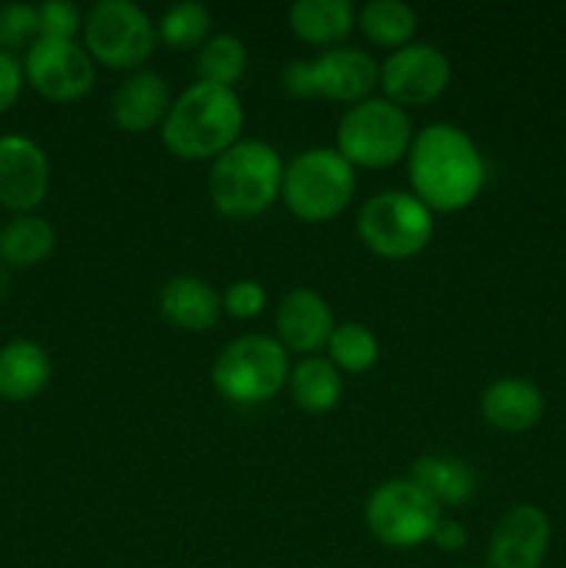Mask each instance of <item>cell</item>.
I'll return each instance as SVG.
<instances>
[{"instance_id":"6da1fadb","label":"cell","mask_w":566,"mask_h":568,"mask_svg":"<svg viewBox=\"0 0 566 568\" xmlns=\"http://www.w3.org/2000/svg\"><path fill=\"white\" fill-rule=\"evenodd\" d=\"M414 194L431 211H461L475 203L486 183V161L475 139L455 122H431L408 148Z\"/></svg>"},{"instance_id":"7a4b0ae2","label":"cell","mask_w":566,"mask_h":568,"mask_svg":"<svg viewBox=\"0 0 566 568\" xmlns=\"http://www.w3.org/2000/svg\"><path fill=\"white\" fill-rule=\"evenodd\" d=\"M244 128V105L236 89L211 81H194L172 100L161 139L178 159H216L239 142Z\"/></svg>"},{"instance_id":"3957f363","label":"cell","mask_w":566,"mask_h":568,"mask_svg":"<svg viewBox=\"0 0 566 568\" xmlns=\"http://www.w3.org/2000/svg\"><path fill=\"white\" fill-rule=\"evenodd\" d=\"M283 159L264 139H239L220 153L209 172L211 203L233 220L259 216L281 197Z\"/></svg>"},{"instance_id":"277c9868","label":"cell","mask_w":566,"mask_h":568,"mask_svg":"<svg viewBox=\"0 0 566 568\" xmlns=\"http://www.w3.org/2000/svg\"><path fill=\"white\" fill-rule=\"evenodd\" d=\"M289 372V349L277 336L247 333L222 347L211 366V383L231 403L259 405L283 392Z\"/></svg>"},{"instance_id":"5b68a950","label":"cell","mask_w":566,"mask_h":568,"mask_svg":"<svg viewBox=\"0 0 566 568\" xmlns=\"http://www.w3.org/2000/svg\"><path fill=\"white\" fill-rule=\"evenodd\" d=\"M411 142L414 122L408 111L383 94H370L350 105L336 128V150L353 166H392L408 155Z\"/></svg>"},{"instance_id":"8992f818","label":"cell","mask_w":566,"mask_h":568,"mask_svg":"<svg viewBox=\"0 0 566 568\" xmlns=\"http://www.w3.org/2000/svg\"><path fill=\"white\" fill-rule=\"evenodd\" d=\"M283 200L303 222H327L355 194V166L336 148H309L283 170Z\"/></svg>"},{"instance_id":"52a82bcc","label":"cell","mask_w":566,"mask_h":568,"mask_svg":"<svg viewBox=\"0 0 566 568\" xmlns=\"http://www.w3.org/2000/svg\"><path fill=\"white\" fill-rule=\"evenodd\" d=\"M381 78V64L364 48L336 44L314 59H294L283 70V89L294 98L358 103L370 98Z\"/></svg>"},{"instance_id":"ba28073f","label":"cell","mask_w":566,"mask_h":568,"mask_svg":"<svg viewBox=\"0 0 566 568\" xmlns=\"http://www.w3.org/2000/svg\"><path fill=\"white\" fill-rule=\"evenodd\" d=\"M358 236L372 253L383 258H411L433 239V211L403 189H383L372 194L355 216Z\"/></svg>"},{"instance_id":"9c48e42d","label":"cell","mask_w":566,"mask_h":568,"mask_svg":"<svg viewBox=\"0 0 566 568\" xmlns=\"http://www.w3.org/2000/svg\"><path fill=\"white\" fill-rule=\"evenodd\" d=\"M442 516V505L411 477L381 483L364 505V519L372 536L394 549L431 541Z\"/></svg>"},{"instance_id":"30bf717a","label":"cell","mask_w":566,"mask_h":568,"mask_svg":"<svg viewBox=\"0 0 566 568\" xmlns=\"http://www.w3.org/2000/svg\"><path fill=\"white\" fill-rule=\"evenodd\" d=\"M83 42L92 59L114 70L139 67L155 50V26L133 0H98L83 14Z\"/></svg>"},{"instance_id":"8fae6325","label":"cell","mask_w":566,"mask_h":568,"mask_svg":"<svg viewBox=\"0 0 566 568\" xmlns=\"http://www.w3.org/2000/svg\"><path fill=\"white\" fill-rule=\"evenodd\" d=\"M22 72L31 87L48 100L70 103L81 100L94 87V59L75 39H48L39 37L28 48Z\"/></svg>"},{"instance_id":"7c38bea8","label":"cell","mask_w":566,"mask_h":568,"mask_svg":"<svg viewBox=\"0 0 566 568\" xmlns=\"http://www.w3.org/2000/svg\"><path fill=\"white\" fill-rule=\"evenodd\" d=\"M453 78V64L447 53L431 42H408L392 50L381 64L383 98L397 105H422L442 98Z\"/></svg>"},{"instance_id":"4fadbf2b","label":"cell","mask_w":566,"mask_h":568,"mask_svg":"<svg viewBox=\"0 0 566 568\" xmlns=\"http://www.w3.org/2000/svg\"><path fill=\"white\" fill-rule=\"evenodd\" d=\"M549 538L553 525L538 505H514L494 525L486 568H542Z\"/></svg>"},{"instance_id":"5bb4252c","label":"cell","mask_w":566,"mask_h":568,"mask_svg":"<svg viewBox=\"0 0 566 568\" xmlns=\"http://www.w3.org/2000/svg\"><path fill=\"white\" fill-rule=\"evenodd\" d=\"M50 189L44 150L22 133L0 136V205L14 214H31Z\"/></svg>"},{"instance_id":"9a60e30c","label":"cell","mask_w":566,"mask_h":568,"mask_svg":"<svg viewBox=\"0 0 566 568\" xmlns=\"http://www.w3.org/2000/svg\"><path fill=\"white\" fill-rule=\"evenodd\" d=\"M333 327L336 322H333L331 303L316 288H292L283 294L275 308L277 342L294 353L316 355L327 347Z\"/></svg>"},{"instance_id":"2e32d148","label":"cell","mask_w":566,"mask_h":568,"mask_svg":"<svg viewBox=\"0 0 566 568\" xmlns=\"http://www.w3.org/2000/svg\"><path fill=\"white\" fill-rule=\"evenodd\" d=\"M172 105L170 83L155 70H133L114 89L111 98V120L125 133H144L164 122Z\"/></svg>"},{"instance_id":"e0dca14e","label":"cell","mask_w":566,"mask_h":568,"mask_svg":"<svg viewBox=\"0 0 566 568\" xmlns=\"http://www.w3.org/2000/svg\"><path fill=\"white\" fill-rule=\"evenodd\" d=\"M483 419L503 433H525L544 416V394L533 381L519 375L497 377L481 394Z\"/></svg>"},{"instance_id":"ac0fdd59","label":"cell","mask_w":566,"mask_h":568,"mask_svg":"<svg viewBox=\"0 0 566 568\" xmlns=\"http://www.w3.org/2000/svg\"><path fill=\"white\" fill-rule=\"evenodd\" d=\"M159 311L181 331H209L222 314V294L198 275H172L159 288Z\"/></svg>"},{"instance_id":"d6986e66","label":"cell","mask_w":566,"mask_h":568,"mask_svg":"<svg viewBox=\"0 0 566 568\" xmlns=\"http://www.w3.org/2000/svg\"><path fill=\"white\" fill-rule=\"evenodd\" d=\"M53 377V361L42 344L14 338L0 347V399L26 403L42 394Z\"/></svg>"},{"instance_id":"ffe728a7","label":"cell","mask_w":566,"mask_h":568,"mask_svg":"<svg viewBox=\"0 0 566 568\" xmlns=\"http://www.w3.org/2000/svg\"><path fill=\"white\" fill-rule=\"evenodd\" d=\"M408 477L438 505H466L477 491L475 469L455 455H420L411 464Z\"/></svg>"},{"instance_id":"44dd1931","label":"cell","mask_w":566,"mask_h":568,"mask_svg":"<svg viewBox=\"0 0 566 568\" xmlns=\"http://www.w3.org/2000/svg\"><path fill=\"white\" fill-rule=\"evenodd\" d=\"M289 26L303 42L336 48L353 31L355 6L350 0H294L289 6Z\"/></svg>"},{"instance_id":"7402d4cb","label":"cell","mask_w":566,"mask_h":568,"mask_svg":"<svg viewBox=\"0 0 566 568\" xmlns=\"http://www.w3.org/2000/svg\"><path fill=\"white\" fill-rule=\"evenodd\" d=\"M289 394L294 405L309 414H327L338 405L344 392L342 372L325 355H305L289 372Z\"/></svg>"},{"instance_id":"603a6c76","label":"cell","mask_w":566,"mask_h":568,"mask_svg":"<svg viewBox=\"0 0 566 568\" xmlns=\"http://www.w3.org/2000/svg\"><path fill=\"white\" fill-rule=\"evenodd\" d=\"M55 250V227L39 214H17L0 227V261L17 270H28Z\"/></svg>"},{"instance_id":"cb8c5ba5","label":"cell","mask_w":566,"mask_h":568,"mask_svg":"<svg viewBox=\"0 0 566 568\" xmlns=\"http://www.w3.org/2000/svg\"><path fill=\"white\" fill-rule=\"evenodd\" d=\"M358 26L375 44L397 50L414 39L420 17L405 0H366L361 6Z\"/></svg>"},{"instance_id":"d4e9b609","label":"cell","mask_w":566,"mask_h":568,"mask_svg":"<svg viewBox=\"0 0 566 568\" xmlns=\"http://www.w3.org/2000/svg\"><path fill=\"white\" fill-rule=\"evenodd\" d=\"M247 70V48L236 33H211L198 50V81L233 87Z\"/></svg>"},{"instance_id":"484cf974","label":"cell","mask_w":566,"mask_h":568,"mask_svg":"<svg viewBox=\"0 0 566 568\" xmlns=\"http://www.w3.org/2000/svg\"><path fill=\"white\" fill-rule=\"evenodd\" d=\"M377 355H381V344L366 325L342 322L333 327L331 342H327V358L338 372H366L370 366H375Z\"/></svg>"},{"instance_id":"4316f807","label":"cell","mask_w":566,"mask_h":568,"mask_svg":"<svg viewBox=\"0 0 566 568\" xmlns=\"http://www.w3.org/2000/svg\"><path fill=\"white\" fill-rule=\"evenodd\" d=\"M159 37L170 48H194L211 37V11L200 0L172 3L159 20Z\"/></svg>"},{"instance_id":"83f0119b","label":"cell","mask_w":566,"mask_h":568,"mask_svg":"<svg viewBox=\"0 0 566 568\" xmlns=\"http://www.w3.org/2000/svg\"><path fill=\"white\" fill-rule=\"evenodd\" d=\"M39 39V11L31 3H3L0 6V50L31 48Z\"/></svg>"},{"instance_id":"f1b7e54d","label":"cell","mask_w":566,"mask_h":568,"mask_svg":"<svg viewBox=\"0 0 566 568\" xmlns=\"http://www.w3.org/2000/svg\"><path fill=\"white\" fill-rule=\"evenodd\" d=\"M39 11V37L48 39H75L83 28V14L70 0H44Z\"/></svg>"},{"instance_id":"f546056e","label":"cell","mask_w":566,"mask_h":568,"mask_svg":"<svg viewBox=\"0 0 566 568\" xmlns=\"http://www.w3.org/2000/svg\"><path fill=\"white\" fill-rule=\"evenodd\" d=\"M266 305V288L264 283L253 281V277H242L233 281L231 286L222 292V311L233 316V320H253L264 311Z\"/></svg>"},{"instance_id":"4dcf8cb0","label":"cell","mask_w":566,"mask_h":568,"mask_svg":"<svg viewBox=\"0 0 566 568\" xmlns=\"http://www.w3.org/2000/svg\"><path fill=\"white\" fill-rule=\"evenodd\" d=\"M22 75L26 72H22V64L14 59V53L0 50V111H6L20 98Z\"/></svg>"},{"instance_id":"1f68e13d","label":"cell","mask_w":566,"mask_h":568,"mask_svg":"<svg viewBox=\"0 0 566 568\" xmlns=\"http://www.w3.org/2000/svg\"><path fill=\"white\" fill-rule=\"evenodd\" d=\"M431 541L436 544L438 549H444V552H458V549L466 547L469 536H466V527L461 525L458 519H447V516H442V521H438L436 530H433Z\"/></svg>"},{"instance_id":"d6a6232c","label":"cell","mask_w":566,"mask_h":568,"mask_svg":"<svg viewBox=\"0 0 566 568\" xmlns=\"http://www.w3.org/2000/svg\"><path fill=\"white\" fill-rule=\"evenodd\" d=\"M472 568H483V566H472Z\"/></svg>"}]
</instances>
